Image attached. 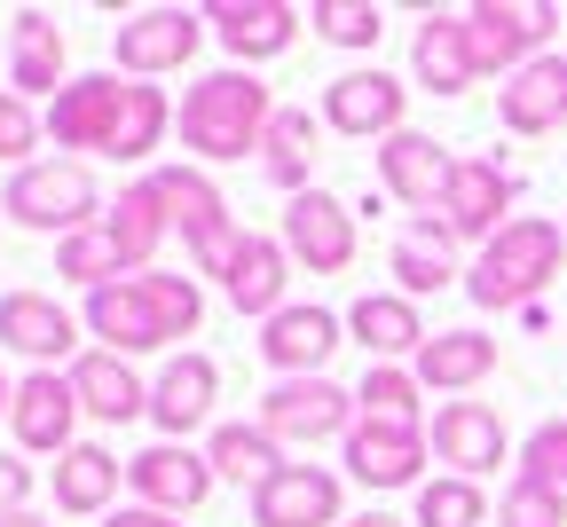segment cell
<instances>
[{
    "instance_id": "cell-45",
    "label": "cell",
    "mask_w": 567,
    "mask_h": 527,
    "mask_svg": "<svg viewBox=\"0 0 567 527\" xmlns=\"http://www.w3.org/2000/svg\"><path fill=\"white\" fill-rule=\"evenodd\" d=\"M111 527H182L174 512H151V504H126V512H111Z\"/></svg>"
},
{
    "instance_id": "cell-32",
    "label": "cell",
    "mask_w": 567,
    "mask_h": 527,
    "mask_svg": "<svg viewBox=\"0 0 567 527\" xmlns=\"http://www.w3.org/2000/svg\"><path fill=\"white\" fill-rule=\"evenodd\" d=\"M174 229L166 220V205H158V189L151 182H134V189H118V205L103 213V237L118 245V260L126 268H151V252H158V237Z\"/></svg>"
},
{
    "instance_id": "cell-31",
    "label": "cell",
    "mask_w": 567,
    "mask_h": 527,
    "mask_svg": "<svg viewBox=\"0 0 567 527\" xmlns=\"http://www.w3.org/2000/svg\"><path fill=\"white\" fill-rule=\"evenodd\" d=\"M410 63H417V80L434 87V95H465L481 80L473 48H465V17H425L417 40H410Z\"/></svg>"
},
{
    "instance_id": "cell-48",
    "label": "cell",
    "mask_w": 567,
    "mask_h": 527,
    "mask_svg": "<svg viewBox=\"0 0 567 527\" xmlns=\"http://www.w3.org/2000/svg\"><path fill=\"white\" fill-rule=\"evenodd\" d=\"M9 410H17V386H9V379H0V417H9Z\"/></svg>"
},
{
    "instance_id": "cell-21",
    "label": "cell",
    "mask_w": 567,
    "mask_h": 527,
    "mask_svg": "<svg viewBox=\"0 0 567 527\" xmlns=\"http://www.w3.org/2000/svg\"><path fill=\"white\" fill-rule=\"evenodd\" d=\"M213 394H221V370H213L205 354H174L158 370V386H151V417L166 441H189L205 417H213Z\"/></svg>"
},
{
    "instance_id": "cell-10",
    "label": "cell",
    "mask_w": 567,
    "mask_h": 527,
    "mask_svg": "<svg viewBox=\"0 0 567 527\" xmlns=\"http://www.w3.org/2000/svg\"><path fill=\"white\" fill-rule=\"evenodd\" d=\"M205 40V17L197 9H142L118 24V71L126 80H158V71H182Z\"/></svg>"
},
{
    "instance_id": "cell-26",
    "label": "cell",
    "mask_w": 567,
    "mask_h": 527,
    "mask_svg": "<svg viewBox=\"0 0 567 527\" xmlns=\"http://www.w3.org/2000/svg\"><path fill=\"white\" fill-rule=\"evenodd\" d=\"M316 158H323V118H316V111H284V103H276L268 142H260V166H268V182H276V189H292V197H308Z\"/></svg>"
},
{
    "instance_id": "cell-44",
    "label": "cell",
    "mask_w": 567,
    "mask_h": 527,
    "mask_svg": "<svg viewBox=\"0 0 567 527\" xmlns=\"http://www.w3.org/2000/svg\"><path fill=\"white\" fill-rule=\"evenodd\" d=\"M9 512H32V465L24 457H0V519Z\"/></svg>"
},
{
    "instance_id": "cell-28",
    "label": "cell",
    "mask_w": 567,
    "mask_h": 527,
    "mask_svg": "<svg viewBox=\"0 0 567 527\" xmlns=\"http://www.w3.org/2000/svg\"><path fill=\"white\" fill-rule=\"evenodd\" d=\"M118 457L103 441H71L63 457H55V512H71V519H87V512H103L111 496H118Z\"/></svg>"
},
{
    "instance_id": "cell-39",
    "label": "cell",
    "mask_w": 567,
    "mask_h": 527,
    "mask_svg": "<svg viewBox=\"0 0 567 527\" xmlns=\"http://www.w3.org/2000/svg\"><path fill=\"white\" fill-rule=\"evenodd\" d=\"M308 24H316L331 48H379V32H386V17L371 9V0H316Z\"/></svg>"
},
{
    "instance_id": "cell-43",
    "label": "cell",
    "mask_w": 567,
    "mask_h": 527,
    "mask_svg": "<svg viewBox=\"0 0 567 527\" xmlns=\"http://www.w3.org/2000/svg\"><path fill=\"white\" fill-rule=\"evenodd\" d=\"M142 291L158 299V316H166V331H174V339H189V331H197L205 299H197V283H189V276H158V268H151V276H142Z\"/></svg>"
},
{
    "instance_id": "cell-1",
    "label": "cell",
    "mask_w": 567,
    "mask_h": 527,
    "mask_svg": "<svg viewBox=\"0 0 567 527\" xmlns=\"http://www.w3.org/2000/svg\"><path fill=\"white\" fill-rule=\"evenodd\" d=\"M268 118H276V103H268V87L252 71H205V80L182 95V142L205 166H229L245 149H260Z\"/></svg>"
},
{
    "instance_id": "cell-12",
    "label": "cell",
    "mask_w": 567,
    "mask_h": 527,
    "mask_svg": "<svg viewBox=\"0 0 567 527\" xmlns=\"http://www.w3.org/2000/svg\"><path fill=\"white\" fill-rule=\"evenodd\" d=\"M252 527H339V473H323V465H276L252 488Z\"/></svg>"
},
{
    "instance_id": "cell-23",
    "label": "cell",
    "mask_w": 567,
    "mask_h": 527,
    "mask_svg": "<svg viewBox=\"0 0 567 527\" xmlns=\"http://www.w3.org/2000/svg\"><path fill=\"white\" fill-rule=\"evenodd\" d=\"M71 339H80V323H71L48 291H9V299H0V347L32 354L40 370H55L71 354Z\"/></svg>"
},
{
    "instance_id": "cell-3",
    "label": "cell",
    "mask_w": 567,
    "mask_h": 527,
    "mask_svg": "<svg viewBox=\"0 0 567 527\" xmlns=\"http://www.w3.org/2000/svg\"><path fill=\"white\" fill-rule=\"evenodd\" d=\"M151 189H158L166 220L182 229V245H189L197 276H221V283H229V268H237V252H245V237H252V229H237V220H229V197L213 189L197 166H158V174H151Z\"/></svg>"
},
{
    "instance_id": "cell-22",
    "label": "cell",
    "mask_w": 567,
    "mask_h": 527,
    "mask_svg": "<svg viewBox=\"0 0 567 527\" xmlns=\"http://www.w3.org/2000/svg\"><path fill=\"white\" fill-rule=\"evenodd\" d=\"M71 379V394H80V410L87 417H103V425H126V417H142L151 410V386L126 370V354H111V347H95V354H80L63 370Z\"/></svg>"
},
{
    "instance_id": "cell-19",
    "label": "cell",
    "mask_w": 567,
    "mask_h": 527,
    "mask_svg": "<svg viewBox=\"0 0 567 527\" xmlns=\"http://www.w3.org/2000/svg\"><path fill=\"white\" fill-rule=\"evenodd\" d=\"M213 40H221L237 63H260V55H284L300 32V9H284V0H213L205 9Z\"/></svg>"
},
{
    "instance_id": "cell-34",
    "label": "cell",
    "mask_w": 567,
    "mask_h": 527,
    "mask_svg": "<svg viewBox=\"0 0 567 527\" xmlns=\"http://www.w3.org/2000/svg\"><path fill=\"white\" fill-rule=\"evenodd\" d=\"M166 126H174V103H166L151 80H126V111H118V134H111V158H118V166L151 158V149L166 142Z\"/></svg>"
},
{
    "instance_id": "cell-2",
    "label": "cell",
    "mask_w": 567,
    "mask_h": 527,
    "mask_svg": "<svg viewBox=\"0 0 567 527\" xmlns=\"http://www.w3.org/2000/svg\"><path fill=\"white\" fill-rule=\"evenodd\" d=\"M559 229L551 220H505L488 245H481V260L465 268V291H473V308H528V299L559 276Z\"/></svg>"
},
{
    "instance_id": "cell-14",
    "label": "cell",
    "mask_w": 567,
    "mask_h": 527,
    "mask_svg": "<svg viewBox=\"0 0 567 527\" xmlns=\"http://www.w3.org/2000/svg\"><path fill=\"white\" fill-rule=\"evenodd\" d=\"M87 331H95L111 354H151V347H166V339H174V331H166V316H158V299L142 291V276L87 291Z\"/></svg>"
},
{
    "instance_id": "cell-13",
    "label": "cell",
    "mask_w": 567,
    "mask_h": 527,
    "mask_svg": "<svg viewBox=\"0 0 567 527\" xmlns=\"http://www.w3.org/2000/svg\"><path fill=\"white\" fill-rule=\"evenodd\" d=\"M118 111H126V80H118V71H95V80H71L48 103V134H55V149H103V158H111Z\"/></svg>"
},
{
    "instance_id": "cell-33",
    "label": "cell",
    "mask_w": 567,
    "mask_h": 527,
    "mask_svg": "<svg viewBox=\"0 0 567 527\" xmlns=\"http://www.w3.org/2000/svg\"><path fill=\"white\" fill-rule=\"evenodd\" d=\"M284 268H292V252H284L276 237H245L237 268H229V299H237V316H276L284 308Z\"/></svg>"
},
{
    "instance_id": "cell-46",
    "label": "cell",
    "mask_w": 567,
    "mask_h": 527,
    "mask_svg": "<svg viewBox=\"0 0 567 527\" xmlns=\"http://www.w3.org/2000/svg\"><path fill=\"white\" fill-rule=\"evenodd\" d=\"M347 527H410V519H394V512H363V519H347Z\"/></svg>"
},
{
    "instance_id": "cell-24",
    "label": "cell",
    "mask_w": 567,
    "mask_h": 527,
    "mask_svg": "<svg viewBox=\"0 0 567 527\" xmlns=\"http://www.w3.org/2000/svg\"><path fill=\"white\" fill-rule=\"evenodd\" d=\"M417 465H425V433H394V425H363V417H354L347 473L363 480V488H410Z\"/></svg>"
},
{
    "instance_id": "cell-29",
    "label": "cell",
    "mask_w": 567,
    "mask_h": 527,
    "mask_svg": "<svg viewBox=\"0 0 567 527\" xmlns=\"http://www.w3.org/2000/svg\"><path fill=\"white\" fill-rule=\"evenodd\" d=\"M496 370V339L488 331H434L417 347V386H442V394H465Z\"/></svg>"
},
{
    "instance_id": "cell-42",
    "label": "cell",
    "mask_w": 567,
    "mask_h": 527,
    "mask_svg": "<svg viewBox=\"0 0 567 527\" xmlns=\"http://www.w3.org/2000/svg\"><path fill=\"white\" fill-rule=\"evenodd\" d=\"M496 527H567V496L513 480L505 496H496Z\"/></svg>"
},
{
    "instance_id": "cell-27",
    "label": "cell",
    "mask_w": 567,
    "mask_h": 527,
    "mask_svg": "<svg viewBox=\"0 0 567 527\" xmlns=\"http://www.w3.org/2000/svg\"><path fill=\"white\" fill-rule=\"evenodd\" d=\"M394 276H402V299H425V291H442L450 276H457V237H450V220H410V229L394 237V260H386Z\"/></svg>"
},
{
    "instance_id": "cell-17",
    "label": "cell",
    "mask_w": 567,
    "mask_h": 527,
    "mask_svg": "<svg viewBox=\"0 0 567 527\" xmlns=\"http://www.w3.org/2000/svg\"><path fill=\"white\" fill-rule=\"evenodd\" d=\"M331 347H339V316L331 308H276L260 323V354L284 370V379H323Z\"/></svg>"
},
{
    "instance_id": "cell-35",
    "label": "cell",
    "mask_w": 567,
    "mask_h": 527,
    "mask_svg": "<svg viewBox=\"0 0 567 527\" xmlns=\"http://www.w3.org/2000/svg\"><path fill=\"white\" fill-rule=\"evenodd\" d=\"M205 465L221 473V480H252V488H260L284 457H276V433H268V425H213Z\"/></svg>"
},
{
    "instance_id": "cell-36",
    "label": "cell",
    "mask_w": 567,
    "mask_h": 527,
    "mask_svg": "<svg viewBox=\"0 0 567 527\" xmlns=\"http://www.w3.org/2000/svg\"><path fill=\"white\" fill-rule=\"evenodd\" d=\"M354 410H363V425H394V433H417V370H363V386H354Z\"/></svg>"
},
{
    "instance_id": "cell-37",
    "label": "cell",
    "mask_w": 567,
    "mask_h": 527,
    "mask_svg": "<svg viewBox=\"0 0 567 527\" xmlns=\"http://www.w3.org/2000/svg\"><path fill=\"white\" fill-rule=\"evenodd\" d=\"M55 276H63V283H87V291H103V283H126V260H118V245L103 237V220L55 245Z\"/></svg>"
},
{
    "instance_id": "cell-7",
    "label": "cell",
    "mask_w": 567,
    "mask_h": 527,
    "mask_svg": "<svg viewBox=\"0 0 567 527\" xmlns=\"http://www.w3.org/2000/svg\"><path fill=\"white\" fill-rule=\"evenodd\" d=\"M284 252H292L308 276H339L354 268V213L331 197V189H308L284 205Z\"/></svg>"
},
{
    "instance_id": "cell-20",
    "label": "cell",
    "mask_w": 567,
    "mask_h": 527,
    "mask_svg": "<svg viewBox=\"0 0 567 527\" xmlns=\"http://www.w3.org/2000/svg\"><path fill=\"white\" fill-rule=\"evenodd\" d=\"M496 118H505L513 134H551V126H567V55L520 63L513 80L496 87Z\"/></svg>"
},
{
    "instance_id": "cell-25",
    "label": "cell",
    "mask_w": 567,
    "mask_h": 527,
    "mask_svg": "<svg viewBox=\"0 0 567 527\" xmlns=\"http://www.w3.org/2000/svg\"><path fill=\"white\" fill-rule=\"evenodd\" d=\"M9 80H17V95L32 103V95H63L71 80H63V32H55V17L48 9H24L17 24H9Z\"/></svg>"
},
{
    "instance_id": "cell-4",
    "label": "cell",
    "mask_w": 567,
    "mask_h": 527,
    "mask_svg": "<svg viewBox=\"0 0 567 527\" xmlns=\"http://www.w3.org/2000/svg\"><path fill=\"white\" fill-rule=\"evenodd\" d=\"M0 213L24 220V229H40V237H80V229H95L103 197H95V174L80 158H48V166H24L9 182Z\"/></svg>"
},
{
    "instance_id": "cell-16",
    "label": "cell",
    "mask_w": 567,
    "mask_h": 527,
    "mask_svg": "<svg viewBox=\"0 0 567 527\" xmlns=\"http://www.w3.org/2000/svg\"><path fill=\"white\" fill-rule=\"evenodd\" d=\"M9 425H17V441L32 448V457H63V448H71V425H80V394H71V379H55V370L17 379Z\"/></svg>"
},
{
    "instance_id": "cell-41",
    "label": "cell",
    "mask_w": 567,
    "mask_h": 527,
    "mask_svg": "<svg viewBox=\"0 0 567 527\" xmlns=\"http://www.w3.org/2000/svg\"><path fill=\"white\" fill-rule=\"evenodd\" d=\"M40 134H48V118H40L17 87H0V166H17V174H24V158L40 149Z\"/></svg>"
},
{
    "instance_id": "cell-40",
    "label": "cell",
    "mask_w": 567,
    "mask_h": 527,
    "mask_svg": "<svg viewBox=\"0 0 567 527\" xmlns=\"http://www.w3.org/2000/svg\"><path fill=\"white\" fill-rule=\"evenodd\" d=\"M520 480L567 496V417H544V425L520 441Z\"/></svg>"
},
{
    "instance_id": "cell-15",
    "label": "cell",
    "mask_w": 567,
    "mask_h": 527,
    "mask_svg": "<svg viewBox=\"0 0 567 527\" xmlns=\"http://www.w3.org/2000/svg\"><path fill=\"white\" fill-rule=\"evenodd\" d=\"M505 205H513V174H496V158H457L450 197H442V220L457 245H488L505 229Z\"/></svg>"
},
{
    "instance_id": "cell-47",
    "label": "cell",
    "mask_w": 567,
    "mask_h": 527,
    "mask_svg": "<svg viewBox=\"0 0 567 527\" xmlns=\"http://www.w3.org/2000/svg\"><path fill=\"white\" fill-rule=\"evenodd\" d=\"M0 527H55V519H40V512H9Z\"/></svg>"
},
{
    "instance_id": "cell-6",
    "label": "cell",
    "mask_w": 567,
    "mask_h": 527,
    "mask_svg": "<svg viewBox=\"0 0 567 527\" xmlns=\"http://www.w3.org/2000/svg\"><path fill=\"white\" fill-rule=\"evenodd\" d=\"M354 394L331 386V379H276L268 402H260V425L276 441H331V433H354Z\"/></svg>"
},
{
    "instance_id": "cell-11",
    "label": "cell",
    "mask_w": 567,
    "mask_h": 527,
    "mask_svg": "<svg viewBox=\"0 0 567 527\" xmlns=\"http://www.w3.org/2000/svg\"><path fill=\"white\" fill-rule=\"evenodd\" d=\"M450 174H457V158L434 142V134H386L379 142V182H386V197H402L417 220L425 213H442V197H450Z\"/></svg>"
},
{
    "instance_id": "cell-8",
    "label": "cell",
    "mask_w": 567,
    "mask_h": 527,
    "mask_svg": "<svg viewBox=\"0 0 567 527\" xmlns=\"http://www.w3.org/2000/svg\"><path fill=\"white\" fill-rule=\"evenodd\" d=\"M402 103H410V87L402 80H386V71L371 63V71H339V80L323 87V126L331 134H354V142H386V134H402Z\"/></svg>"
},
{
    "instance_id": "cell-30",
    "label": "cell",
    "mask_w": 567,
    "mask_h": 527,
    "mask_svg": "<svg viewBox=\"0 0 567 527\" xmlns=\"http://www.w3.org/2000/svg\"><path fill=\"white\" fill-rule=\"evenodd\" d=\"M347 331L363 339L379 362H386V354H417V347H425V316H417V299H402V291H363V299L347 308Z\"/></svg>"
},
{
    "instance_id": "cell-5",
    "label": "cell",
    "mask_w": 567,
    "mask_h": 527,
    "mask_svg": "<svg viewBox=\"0 0 567 527\" xmlns=\"http://www.w3.org/2000/svg\"><path fill=\"white\" fill-rule=\"evenodd\" d=\"M559 9L551 0H481V9H465V48H473V71H513L536 63V48L551 40Z\"/></svg>"
},
{
    "instance_id": "cell-38",
    "label": "cell",
    "mask_w": 567,
    "mask_h": 527,
    "mask_svg": "<svg viewBox=\"0 0 567 527\" xmlns=\"http://www.w3.org/2000/svg\"><path fill=\"white\" fill-rule=\"evenodd\" d=\"M488 519V496H481V480H425L417 488V527H481Z\"/></svg>"
},
{
    "instance_id": "cell-18",
    "label": "cell",
    "mask_w": 567,
    "mask_h": 527,
    "mask_svg": "<svg viewBox=\"0 0 567 527\" xmlns=\"http://www.w3.org/2000/svg\"><path fill=\"white\" fill-rule=\"evenodd\" d=\"M434 457L457 465V480H481L505 465V425L488 402H442L434 410Z\"/></svg>"
},
{
    "instance_id": "cell-9",
    "label": "cell",
    "mask_w": 567,
    "mask_h": 527,
    "mask_svg": "<svg viewBox=\"0 0 567 527\" xmlns=\"http://www.w3.org/2000/svg\"><path fill=\"white\" fill-rule=\"evenodd\" d=\"M213 480H221V473H213L189 441H158V448H142V457H126V488L151 504V512H174V519L197 512L213 496Z\"/></svg>"
}]
</instances>
